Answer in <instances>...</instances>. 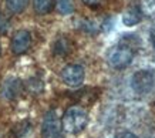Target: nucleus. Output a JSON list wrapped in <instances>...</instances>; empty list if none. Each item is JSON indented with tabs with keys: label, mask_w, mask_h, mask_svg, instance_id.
Instances as JSON below:
<instances>
[{
	"label": "nucleus",
	"mask_w": 155,
	"mask_h": 138,
	"mask_svg": "<svg viewBox=\"0 0 155 138\" xmlns=\"http://www.w3.org/2000/svg\"><path fill=\"white\" fill-rule=\"evenodd\" d=\"M88 114L81 107H70L61 117V127L67 134H78L87 127Z\"/></svg>",
	"instance_id": "obj_1"
},
{
	"label": "nucleus",
	"mask_w": 155,
	"mask_h": 138,
	"mask_svg": "<svg viewBox=\"0 0 155 138\" xmlns=\"http://www.w3.org/2000/svg\"><path fill=\"white\" fill-rule=\"evenodd\" d=\"M155 87V71L150 68H142L132 74L131 88L137 94L145 95L150 94Z\"/></svg>",
	"instance_id": "obj_2"
},
{
	"label": "nucleus",
	"mask_w": 155,
	"mask_h": 138,
	"mask_svg": "<svg viewBox=\"0 0 155 138\" xmlns=\"http://www.w3.org/2000/svg\"><path fill=\"white\" fill-rule=\"evenodd\" d=\"M134 60V50L131 48V46L128 44H118L110 51L108 54V63L113 68L117 70H122L127 68Z\"/></svg>",
	"instance_id": "obj_3"
},
{
	"label": "nucleus",
	"mask_w": 155,
	"mask_h": 138,
	"mask_svg": "<svg viewBox=\"0 0 155 138\" xmlns=\"http://www.w3.org/2000/svg\"><path fill=\"white\" fill-rule=\"evenodd\" d=\"M61 121L57 117L56 111H48L44 115L41 124V137L43 138H61Z\"/></svg>",
	"instance_id": "obj_4"
},
{
	"label": "nucleus",
	"mask_w": 155,
	"mask_h": 138,
	"mask_svg": "<svg viewBox=\"0 0 155 138\" xmlns=\"http://www.w3.org/2000/svg\"><path fill=\"white\" fill-rule=\"evenodd\" d=\"M85 71L80 64H68L61 71V80L70 87H80L84 83Z\"/></svg>",
	"instance_id": "obj_5"
},
{
	"label": "nucleus",
	"mask_w": 155,
	"mask_h": 138,
	"mask_svg": "<svg viewBox=\"0 0 155 138\" xmlns=\"http://www.w3.org/2000/svg\"><path fill=\"white\" fill-rule=\"evenodd\" d=\"M31 46V34L27 30H17L13 34L12 43H10V50L13 54L20 56L26 53Z\"/></svg>",
	"instance_id": "obj_6"
},
{
	"label": "nucleus",
	"mask_w": 155,
	"mask_h": 138,
	"mask_svg": "<svg viewBox=\"0 0 155 138\" xmlns=\"http://www.w3.org/2000/svg\"><path fill=\"white\" fill-rule=\"evenodd\" d=\"M24 90V83L19 78H7L2 86V95L5 98L13 100L17 95L21 94V91Z\"/></svg>",
	"instance_id": "obj_7"
},
{
	"label": "nucleus",
	"mask_w": 155,
	"mask_h": 138,
	"mask_svg": "<svg viewBox=\"0 0 155 138\" xmlns=\"http://www.w3.org/2000/svg\"><path fill=\"white\" fill-rule=\"evenodd\" d=\"M141 20H142V10L141 6L138 5H131L122 15V23L125 26H135Z\"/></svg>",
	"instance_id": "obj_8"
},
{
	"label": "nucleus",
	"mask_w": 155,
	"mask_h": 138,
	"mask_svg": "<svg viewBox=\"0 0 155 138\" xmlns=\"http://www.w3.org/2000/svg\"><path fill=\"white\" fill-rule=\"evenodd\" d=\"M53 51L56 56H60V57H64L67 54L71 53V41L66 37H58L56 40V43L53 46Z\"/></svg>",
	"instance_id": "obj_9"
},
{
	"label": "nucleus",
	"mask_w": 155,
	"mask_h": 138,
	"mask_svg": "<svg viewBox=\"0 0 155 138\" xmlns=\"http://www.w3.org/2000/svg\"><path fill=\"white\" fill-rule=\"evenodd\" d=\"M33 6L36 13H38V15H47L54 7V0H33Z\"/></svg>",
	"instance_id": "obj_10"
},
{
	"label": "nucleus",
	"mask_w": 155,
	"mask_h": 138,
	"mask_svg": "<svg viewBox=\"0 0 155 138\" xmlns=\"http://www.w3.org/2000/svg\"><path fill=\"white\" fill-rule=\"evenodd\" d=\"M28 5V0H6V6L9 12L17 15V13H21Z\"/></svg>",
	"instance_id": "obj_11"
},
{
	"label": "nucleus",
	"mask_w": 155,
	"mask_h": 138,
	"mask_svg": "<svg viewBox=\"0 0 155 138\" xmlns=\"http://www.w3.org/2000/svg\"><path fill=\"white\" fill-rule=\"evenodd\" d=\"M24 87L27 88L28 93H31V94H38V93H41L43 91V83L41 80H38V78H30L27 80V83L24 84Z\"/></svg>",
	"instance_id": "obj_12"
},
{
	"label": "nucleus",
	"mask_w": 155,
	"mask_h": 138,
	"mask_svg": "<svg viewBox=\"0 0 155 138\" xmlns=\"http://www.w3.org/2000/svg\"><path fill=\"white\" fill-rule=\"evenodd\" d=\"M57 7L61 15H71L74 12V2L73 0H57Z\"/></svg>",
	"instance_id": "obj_13"
},
{
	"label": "nucleus",
	"mask_w": 155,
	"mask_h": 138,
	"mask_svg": "<svg viewBox=\"0 0 155 138\" xmlns=\"http://www.w3.org/2000/svg\"><path fill=\"white\" fill-rule=\"evenodd\" d=\"M10 29V19L0 10V34H6Z\"/></svg>",
	"instance_id": "obj_14"
},
{
	"label": "nucleus",
	"mask_w": 155,
	"mask_h": 138,
	"mask_svg": "<svg viewBox=\"0 0 155 138\" xmlns=\"http://www.w3.org/2000/svg\"><path fill=\"white\" fill-rule=\"evenodd\" d=\"M81 2H83L85 6H88V7H93V9H95V7L101 6V3H103V0H81Z\"/></svg>",
	"instance_id": "obj_15"
},
{
	"label": "nucleus",
	"mask_w": 155,
	"mask_h": 138,
	"mask_svg": "<svg viewBox=\"0 0 155 138\" xmlns=\"http://www.w3.org/2000/svg\"><path fill=\"white\" fill-rule=\"evenodd\" d=\"M114 138H138V137L131 131H122V133H118Z\"/></svg>",
	"instance_id": "obj_16"
},
{
	"label": "nucleus",
	"mask_w": 155,
	"mask_h": 138,
	"mask_svg": "<svg viewBox=\"0 0 155 138\" xmlns=\"http://www.w3.org/2000/svg\"><path fill=\"white\" fill-rule=\"evenodd\" d=\"M150 38H151V43H152V46H154V48H155V27H154L152 30H151Z\"/></svg>",
	"instance_id": "obj_17"
},
{
	"label": "nucleus",
	"mask_w": 155,
	"mask_h": 138,
	"mask_svg": "<svg viewBox=\"0 0 155 138\" xmlns=\"http://www.w3.org/2000/svg\"><path fill=\"white\" fill-rule=\"evenodd\" d=\"M0 54H2V44H0Z\"/></svg>",
	"instance_id": "obj_18"
}]
</instances>
